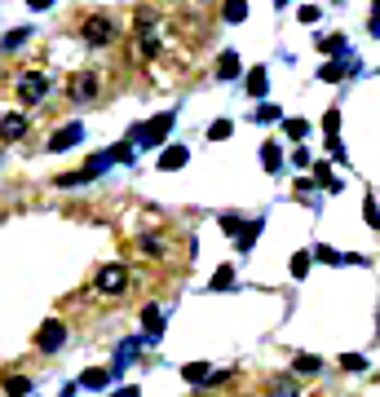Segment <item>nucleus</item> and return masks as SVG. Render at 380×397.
Masks as SVG:
<instances>
[{
	"label": "nucleus",
	"mask_w": 380,
	"mask_h": 397,
	"mask_svg": "<svg viewBox=\"0 0 380 397\" xmlns=\"http://www.w3.org/2000/svg\"><path fill=\"white\" fill-rule=\"evenodd\" d=\"M173 124H177V115H159V119H150V124H133L128 128V146L133 150H155L173 132Z\"/></svg>",
	"instance_id": "f257e3e1"
},
{
	"label": "nucleus",
	"mask_w": 380,
	"mask_h": 397,
	"mask_svg": "<svg viewBox=\"0 0 380 397\" xmlns=\"http://www.w3.org/2000/svg\"><path fill=\"white\" fill-rule=\"evenodd\" d=\"M80 35H85V44H89V49H106V44H115V40H120V22H115V18H106V14H93V18H85Z\"/></svg>",
	"instance_id": "f03ea898"
},
{
	"label": "nucleus",
	"mask_w": 380,
	"mask_h": 397,
	"mask_svg": "<svg viewBox=\"0 0 380 397\" xmlns=\"http://www.w3.org/2000/svg\"><path fill=\"white\" fill-rule=\"evenodd\" d=\"M49 89H53V80L44 76V71H22V76H18V98L27 106L44 102V98H49Z\"/></svg>",
	"instance_id": "7ed1b4c3"
},
{
	"label": "nucleus",
	"mask_w": 380,
	"mask_h": 397,
	"mask_svg": "<svg viewBox=\"0 0 380 397\" xmlns=\"http://www.w3.org/2000/svg\"><path fill=\"white\" fill-rule=\"evenodd\" d=\"M124 287H128V274H124V265H115V261L93 274V292L98 296H124Z\"/></svg>",
	"instance_id": "20e7f679"
},
{
	"label": "nucleus",
	"mask_w": 380,
	"mask_h": 397,
	"mask_svg": "<svg viewBox=\"0 0 380 397\" xmlns=\"http://www.w3.org/2000/svg\"><path fill=\"white\" fill-rule=\"evenodd\" d=\"M62 344H67V327L58 318H49L40 331H35V349H40V353H58Z\"/></svg>",
	"instance_id": "39448f33"
},
{
	"label": "nucleus",
	"mask_w": 380,
	"mask_h": 397,
	"mask_svg": "<svg viewBox=\"0 0 380 397\" xmlns=\"http://www.w3.org/2000/svg\"><path fill=\"white\" fill-rule=\"evenodd\" d=\"M80 141H85V124H67V128H58L53 137H49V146L44 150H71V146H80Z\"/></svg>",
	"instance_id": "423d86ee"
},
{
	"label": "nucleus",
	"mask_w": 380,
	"mask_h": 397,
	"mask_svg": "<svg viewBox=\"0 0 380 397\" xmlns=\"http://www.w3.org/2000/svg\"><path fill=\"white\" fill-rule=\"evenodd\" d=\"M67 93H71V102H89V98H98V76H93V71H80V76L67 84Z\"/></svg>",
	"instance_id": "0eeeda50"
},
{
	"label": "nucleus",
	"mask_w": 380,
	"mask_h": 397,
	"mask_svg": "<svg viewBox=\"0 0 380 397\" xmlns=\"http://www.w3.org/2000/svg\"><path fill=\"white\" fill-rule=\"evenodd\" d=\"M137 40H141V53L146 58L159 53V40L150 35V9H137Z\"/></svg>",
	"instance_id": "6e6552de"
},
{
	"label": "nucleus",
	"mask_w": 380,
	"mask_h": 397,
	"mask_svg": "<svg viewBox=\"0 0 380 397\" xmlns=\"http://www.w3.org/2000/svg\"><path fill=\"white\" fill-rule=\"evenodd\" d=\"M141 344H146V335H141V340H137V335H128V340L120 344V349H115V362H111V376H120V371L128 367V362H133V358H137V349Z\"/></svg>",
	"instance_id": "1a4fd4ad"
},
{
	"label": "nucleus",
	"mask_w": 380,
	"mask_h": 397,
	"mask_svg": "<svg viewBox=\"0 0 380 397\" xmlns=\"http://www.w3.org/2000/svg\"><path fill=\"white\" fill-rule=\"evenodd\" d=\"M314 186H318V190H327V195H336V190L345 186V182H340V177L331 173V164H314Z\"/></svg>",
	"instance_id": "9d476101"
},
{
	"label": "nucleus",
	"mask_w": 380,
	"mask_h": 397,
	"mask_svg": "<svg viewBox=\"0 0 380 397\" xmlns=\"http://www.w3.org/2000/svg\"><path fill=\"white\" fill-rule=\"evenodd\" d=\"M27 132V115H0V137L5 141H18Z\"/></svg>",
	"instance_id": "9b49d317"
},
{
	"label": "nucleus",
	"mask_w": 380,
	"mask_h": 397,
	"mask_svg": "<svg viewBox=\"0 0 380 397\" xmlns=\"http://www.w3.org/2000/svg\"><path fill=\"white\" fill-rule=\"evenodd\" d=\"M186 159H190V146H169L159 155V168L164 173H177V168H186Z\"/></svg>",
	"instance_id": "f8f14e48"
},
{
	"label": "nucleus",
	"mask_w": 380,
	"mask_h": 397,
	"mask_svg": "<svg viewBox=\"0 0 380 397\" xmlns=\"http://www.w3.org/2000/svg\"><path fill=\"white\" fill-rule=\"evenodd\" d=\"M141 322H146V340H159V322H164V309H159V305H146V309H141Z\"/></svg>",
	"instance_id": "ddd939ff"
},
{
	"label": "nucleus",
	"mask_w": 380,
	"mask_h": 397,
	"mask_svg": "<svg viewBox=\"0 0 380 397\" xmlns=\"http://www.w3.org/2000/svg\"><path fill=\"white\" fill-rule=\"evenodd\" d=\"M217 76H221V80H234V76H239V53H234V49H225V53L217 58Z\"/></svg>",
	"instance_id": "4468645a"
},
{
	"label": "nucleus",
	"mask_w": 380,
	"mask_h": 397,
	"mask_svg": "<svg viewBox=\"0 0 380 397\" xmlns=\"http://www.w3.org/2000/svg\"><path fill=\"white\" fill-rule=\"evenodd\" d=\"M266 89H270V76H266V67L248 71V93H252V98H266Z\"/></svg>",
	"instance_id": "2eb2a0df"
},
{
	"label": "nucleus",
	"mask_w": 380,
	"mask_h": 397,
	"mask_svg": "<svg viewBox=\"0 0 380 397\" xmlns=\"http://www.w3.org/2000/svg\"><path fill=\"white\" fill-rule=\"evenodd\" d=\"M106 384H111V371H102V367H93V371L80 376V389H106Z\"/></svg>",
	"instance_id": "dca6fc26"
},
{
	"label": "nucleus",
	"mask_w": 380,
	"mask_h": 397,
	"mask_svg": "<svg viewBox=\"0 0 380 397\" xmlns=\"http://www.w3.org/2000/svg\"><path fill=\"white\" fill-rule=\"evenodd\" d=\"M310 256L323 261V265H349V252H336V247H314Z\"/></svg>",
	"instance_id": "f3484780"
},
{
	"label": "nucleus",
	"mask_w": 380,
	"mask_h": 397,
	"mask_svg": "<svg viewBox=\"0 0 380 397\" xmlns=\"http://www.w3.org/2000/svg\"><path fill=\"white\" fill-rule=\"evenodd\" d=\"M318 49H323V53H336V58H349V44H345V35H327V40H318Z\"/></svg>",
	"instance_id": "a211bd4d"
},
{
	"label": "nucleus",
	"mask_w": 380,
	"mask_h": 397,
	"mask_svg": "<svg viewBox=\"0 0 380 397\" xmlns=\"http://www.w3.org/2000/svg\"><path fill=\"white\" fill-rule=\"evenodd\" d=\"M230 287H234V270H230V265H221V270H217V274H212V283H208V292H230Z\"/></svg>",
	"instance_id": "6ab92c4d"
},
{
	"label": "nucleus",
	"mask_w": 380,
	"mask_h": 397,
	"mask_svg": "<svg viewBox=\"0 0 380 397\" xmlns=\"http://www.w3.org/2000/svg\"><path fill=\"white\" fill-rule=\"evenodd\" d=\"M261 164H266V173H279L283 168V150L270 141V146H261Z\"/></svg>",
	"instance_id": "aec40b11"
},
{
	"label": "nucleus",
	"mask_w": 380,
	"mask_h": 397,
	"mask_svg": "<svg viewBox=\"0 0 380 397\" xmlns=\"http://www.w3.org/2000/svg\"><path fill=\"white\" fill-rule=\"evenodd\" d=\"M182 376H186L190 384H208V380H212V367H208V362H190Z\"/></svg>",
	"instance_id": "412c9836"
},
{
	"label": "nucleus",
	"mask_w": 380,
	"mask_h": 397,
	"mask_svg": "<svg viewBox=\"0 0 380 397\" xmlns=\"http://www.w3.org/2000/svg\"><path fill=\"white\" fill-rule=\"evenodd\" d=\"M270 397H301V389H296V380H288V376H279L275 384H270Z\"/></svg>",
	"instance_id": "4be33fe9"
},
{
	"label": "nucleus",
	"mask_w": 380,
	"mask_h": 397,
	"mask_svg": "<svg viewBox=\"0 0 380 397\" xmlns=\"http://www.w3.org/2000/svg\"><path fill=\"white\" fill-rule=\"evenodd\" d=\"M318 367H323V362H318L314 353H296V358H292V371H301V376H314Z\"/></svg>",
	"instance_id": "5701e85b"
},
{
	"label": "nucleus",
	"mask_w": 380,
	"mask_h": 397,
	"mask_svg": "<svg viewBox=\"0 0 380 397\" xmlns=\"http://www.w3.org/2000/svg\"><path fill=\"white\" fill-rule=\"evenodd\" d=\"M261 225H266V221H248V225H243V234H239V238H234V243H239V252H248V247H252V243H257V234H261Z\"/></svg>",
	"instance_id": "b1692460"
},
{
	"label": "nucleus",
	"mask_w": 380,
	"mask_h": 397,
	"mask_svg": "<svg viewBox=\"0 0 380 397\" xmlns=\"http://www.w3.org/2000/svg\"><path fill=\"white\" fill-rule=\"evenodd\" d=\"M5 393H9V397H27V393H31V380H27V376H9V380H5Z\"/></svg>",
	"instance_id": "393cba45"
},
{
	"label": "nucleus",
	"mask_w": 380,
	"mask_h": 397,
	"mask_svg": "<svg viewBox=\"0 0 380 397\" xmlns=\"http://www.w3.org/2000/svg\"><path fill=\"white\" fill-rule=\"evenodd\" d=\"M137 247L146 252V256H164V252H169V247H164V238H155V234H141V238H137Z\"/></svg>",
	"instance_id": "a878e982"
},
{
	"label": "nucleus",
	"mask_w": 380,
	"mask_h": 397,
	"mask_svg": "<svg viewBox=\"0 0 380 397\" xmlns=\"http://www.w3.org/2000/svg\"><path fill=\"white\" fill-rule=\"evenodd\" d=\"M230 132H234V124H230V119H212V124H208V137H212V141H225Z\"/></svg>",
	"instance_id": "bb28decb"
},
{
	"label": "nucleus",
	"mask_w": 380,
	"mask_h": 397,
	"mask_svg": "<svg viewBox=\"0 0 380 397\" xmlns=\"http://www.w3.org/2000/svg\"><path fill=\"white\" fill-rule=\"evenodd\" d=\"M279 115H283V111H279V106H270V102H261V106H257V115H252V119H257V124H275V119H279Z\"/></svg>",
	"instance_id": "cd10ccee"
},
{
	"label": "nucleus",
	"mask_w": 380,
	"mask_h": 397,
	"mask_svg": "<svg viewBox=\"0 0 380 397\" xmlns=\"http://www.w3.org/2000/svg\"><path fill=\"white\" fill-rule=\"evenodd\" d=\"M221 14H225V22H243V18H248V5H243V0H230Z\"/></svg>",
	"instance_id": "c85d7f7f"
},
{
	"label": "nucleus",
	"mask_w": 380,
	"mask_h": 397,
	"mask_svg": "<svg viewBox=\"0 0 380 397\" xmlns=\"http://www.w3.org/2000/svg\"><path fill=\"white\" fill-rule=\"evenodd\" d=\"M296 195H301L305 203H314V199H318V186H314V177H301V182H296Z\"/></svg>",
	"instance_id": "c756f323"
},
{
	"label": "nucleus",
	"mask_w": 380,
	"mask_h": 397,
	"mask_svg": "<svg viewBox=\"0 0 380 397\" xmlns=\"http://www.w3.org/2000/svg\"><path fill=\"white\" fill-rule=\"evenodd\" d=\"M243 225H248L243 216H221V230H225V234H234V238L243 234Z\"/></svg>",
	"instance_id": "7c9ffc66"
},
{
	"label": "nucleus",
	"mask_w": 380,
	"mask_h": 397,
	"mask_svg": "<svg viewBox=\"0 0 380 397\" xmlns=\"http://www.w3.org/2000/svg\"><path fill=\"white\" fill-rule=\"evenodd\" d=\"M363 216H367V225H372V230H380V208L372 199H363Z\"/></svg>",
	"instance_id": "2f4dec72"
},
{
	"label": "nucleus",
	"mask_w": 380,
	"mask_h": 397,
	"mask_svg": "<svg viewBox=\"0 0 380 397\" xmlns=\"http://www.w3.org/2000/svg\"><path fill=\"white\" fill-rule=\"evenodd\" d=\"M305 270H310V252H296V256H292V274H296V279H305Z\"/></svg>",
	"instance_id": "473e14b6"
},
{
	"label": "nucleus",
	"mask_w": 380,
	"mask_h": 397,
	"mask_svg": "<svg viewBox=\"0 0 380 397\" xmlns=\"http://www.w3.org/2000/svg\"><path fill=\"white\" fill-rule=\"evenodd\" d=\"M323 132H327V137H336V132H340V115H336V111L323 115Z\"/></svg>",
	"instance_id": "72a5a7b5"
},
{
	"label": "nucleus",
	"mask_w": 380,
	"mask_h": 397,
	"mask_svg": "<svg viewBox=\"0 0 380 397\" xmlns=\"http://www.w3.org/2000/svg\"><path fill=\"white\" fill-rule=\"evenodd\" d=\"M340 367H345V371H363L367 358H363V353H345V358H340Z\"/></svg>",
	"instance_id": "f704fd0d"
},
{
	"label": "nucleus",
	"mask_w": 380,
	"mask_h": 397,
	"mask_svg": "<svg viewBox=\"0 0 380 397\" xmlns=\"http://www.w3.org/2000/svg\"><path fill=\"white\" fill-rule=\"evenodd\" d=\"M305 132H310V124H305V119H288V137H296V141H301Z\"/></svg>",
	"instance_id": "c9c22d12"
},
{
	"label": "nucleus",
	"mask_w": 380,
	"mask_h": 397,
	"mask_svg": "<svg viewBox=\"0 0 380 397\" xmlns=\"http://www.w3.org/2000/svg\"><path fill=\"white\" fill-rule=\"evenodd\" d=\"M318 18H323V9H318V5H301V22H318Z\"/></svg>",
	"instance_id": "e433bc0d"
},
{
	"label": "nucleus",
	"mask_w": 380,
	"mask_h": 397,
	"mask_svg": "<svg viewBox=\"0 0 380 397\" xmlns=\"http://www.w3.org/2000/svg\"><path fill=\"white\" fill-rule=\"evenodd\" d=\"M22 40H27V31H9V35H5V49H18Z\"/></svg>",
	"instance_id": "4c0bfd02"
},
{
	"label": "nucleus",
	"mask_w": 380,
	"mask_h": 397,
	"mask_svg": "<svg viewBox=\"0 0 380 397\" xmlns=\"http://www.w3.org/2000/svg\"><path fill=\"white\" fill-rule=\"evenodd\" d=\"M327 150H331V159H345V146H340V137H327Z\"/></svg>",
	"instance_id": "58836bf2"
},
{
	"label": "nucleus",
	"mask_w": 380,
	"mask_h": 397,
	"mask_svg": "<svg viewBox=\"0 0 380 397\" xmlns=\"http://www.w3.org/2000/svg\"><path fill=\"white\" fill-rule=\"evenodd\" d=\"M111 397H141V393H137V389H133V384H124V389H115V393H111Z\"/></svg>",
	"instance_id": "ea45409f"
},
{
	"label": "nucleus",
	"mask_w": 380,
	"mask_h": 397,
	"mask_svg": "<svg viewBox=\"0 0 380 397\" xmlns=\"http://www.w3.org/2000/svg\"><path fill=\"white\" fill-rule=\"evenodd\" d=\"M372 31H376V35H380V14H372Z\"/></svg>",
	"instance_id": "a19ab883"
}]
</instances>
